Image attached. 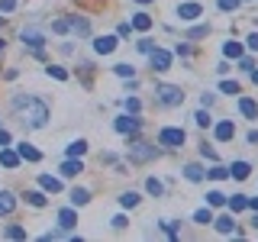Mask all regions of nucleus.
<instances>
[{"instance_id": "1", "label": "nucleus", "mask_w": 258, "mask_h": 242, "mask_svg": "<svg viewBox=\"0 0 258 242\" xmlns=\"http://www.w3.org/2000/svg\"><path fill=\"white\" fill-rule=\"evenodd\" d=\"M13 110L20 113V123L29 126V129L45 126V119H48V103L39 100V97H16V100H13Z\"/></svg>"}, {"instance_id": "2", "label": "nucleus", "mask_w": 258, "mask_h": 242, "mask_svg": "<svg viewBox=\"0 0 258 242\" xmlns=\"http://www.w3.org/2000/svg\"><path fill=\"white\" fill-rule=\"evenodd\" d=\"M184 142H187V133L177 129V126H165L158 133V145H165V149H181Z\"/></svg>"}, {"instance_id": "3", "label": "nucleus", "mask_w": 258, "mask_h": 242, "mask_svg": "<svg viewBox=\"0 0 258 242\" xmlns=\"http://www.w3.org/2000/svg\"><path fill=\"white\" fill-rule=\"evenodd\" d=\"M158 103H165V107H181L184 103V91L174 84H158Z\"/></svg>"}, {"instance_id": "4", "label": "nucleus", "mask_w": 258, "mask_h": 242, "mask_svg": "<svg viewBox=\"0 0 258 242\" xmlns=\"http://www.w3.org/2000/svg\"><path fill=\"white\" fill-rule=\"evenodd\" d=\"M23 45H29L36 55H42V45H45V36L39 29H23Z\"/></svg>"}, {"instance_id": "5", "label": "nucleus", "mask_w": 258, "mask_h": 242, "mask_svg": "<svg viewBox=\"0 0 258 242\" xmlns=\"http://www.w3.org/2000/svg\"><path fill=\"white\" fill-rule=\"evenodd\" d=\"M149 62H152L155 71H168V68H171V52H165V48H152Z\"/></svg>"}, {"instance_id": "6", "label": "nucleus", "mask_w": 258, "mask_h": 242, "mask_svg": "<svg viewBox=\"0 0 258 242\" xmlns=\"http://www.w3.org/2000/svg\"><path fill=\"white\" fill-rule=\"evenodd\" d=\"M149 158H155V145H149V142H136L133 149H129V161H149Z\"/></svg>"}, {"instance_id": "7", "label": "nucleus", "mask_w": 258, "mask_h": 242, "mask_svg": "<svg viewBox=\"0 0 258 242\" xmlns=\"http://www.w3.org/2000/svg\"><path fill=\"white\" fill-rule=\"evenodd\" d=\"M113 126H116V133H123V136H129V133H139V119H136V113H133V116H129V113H126V116H116V123H113Z\"/></svg>"}, {"instance_id": "8", "label": "nucleus", "mask_w": 258, "mask_h": 242, "mask_svg": "<svg viewBox=\"0 0 258 242\" xmlns=\"http://www.w3.org/2000/svg\"><path fill=\"white\" fill-rule=\"evenodd\" d=\"M200 13H204V7H200V4H181V7H177V16H181L184 23H194Z\"/></svg>"}, {"instance_id": "9", "label": "nucleus", "mask_w": 258, "mask_h": 242, "mask_svg": "<svg viewBox=\"0 0 258 242\" xmlns=\"http://www.w3.org/2000/svg\"><path fill=\"white\" fill-rule=\"evenodd\" d=\"M113 48H116V36H100V39H94V52H97V55H110Z\"/></svg>"}, {"instance_id": "10", "label": "nucleus", "mask_w": 258, "mask_h": 242, "mask_svg": "<svg viewBox=\"0 0 258 242\" xmlns=\"http://www.w3.org/2000/svg\"><path fill=\"white\" fill-rule=\"evenodd\" d=\"M213 226L223 232V236H229V232H236V213H226L220 220H213Z\"/></svg>"}, {"instance_id": "11", "label": "nucleus", "mask_w": 258, "mask_h": 242, "mask_svg": "<svg viewBox=\"0 0 258 242\" xmlns=\"http://www.w3.org/2000/svg\"><path fill=\"white\" fill-rule=\"evenodd\" d=\"M58 226H61V229H75V226H78V213L71 207L58 210Z\"/></svg>"}, {"instance_id": "12", "label": "nucleus", "mask_w": 258, "mask_h": 242, "mask_svg": "<svg viewBox=\"0 0 258 242\" xmlns=\"http://www.w3.org/2000/svg\"><path fill=\"white\" fill-rule=\"evenodd\" d=\"M232 136H236V126H232V119H223V123H216V139H220V142H229Z\"/></svg>"}, {"instance_id": "13", "label": "nucleus", "mask_w": 258, "mask_h": 242, "mask_svg": "<svg viewBox=\"0 0 258 242\" xmlns=\"http://www.w3.org/2000/svg\"><path fill=\"white\" fill-rule=\"evenodd\" d=\"M20 152H13V149H7V145H4V149H0V165H4V168H16V165H20Z\"/></svg>"}, {"instance_id": "14", "label": "nucleus", "mask_w": 258, "mask_h": 242, "mask_svg": "<svg viewBox=\"0 0 258 242\" xmlns=\"http://www.w3.org/2000/svg\"><path fill=\"white\" fill-rule=\"evenodd\" d=\"M81 171H84L81 158H68V161H61V174H64V177H78Z\"/></svg>"}, {"instance_id": "15", "label": "nucleus", "mask_w": 258, "mask_h": 242, "mask_svg": "<svg viewBox=\"0 0 258 242\" xmlns=\"http://www.w3.org/2000/svg\"><path fill=\"white\" fill-rule=\"evenodd\" d=\"M16 152H20V158H23V161H42V152L32 149L29 142H20V149H16Z\"/></svg>"}, {"instance_id": "16", "label": "nucleus", "mask_w": 258, "mask_h": 242, "mask_svg": "<svg viewBox=\"0 0 258 242\" xmlns=\"http://www.w3.org/2000/svg\"><path fill=\"white\" fill-rule=\"evenodd\" d=\"M16 210V197L10 191H0V216H7V213H13Z\"/></svg>"}, {"instance_id": "17", "label": "nucleus", "mask_w": 258, "mask_h": 242, "mask_svg": "<svg viewBox=\"0 0 258 242\" xmlns=\"http://www.w3.org/2000/svg\"><path fill=\"white\" fill-rule=\"evenodd\" d=\"M239 113H242V116H248V119H255L258 116V103L248 100V97H239Z\"/></svg>"}, {"instance_id": "18", "label": "nucleus", "mask_w": 258, "mask_h": 242, "mask_svg": "<svg viewBox=\"0 0 258 242\" xmlns=\"http://www.w3.org/2000/svg\"><path fill=\"white\" fill-rule=\"evenodd\" d=\"M229 174H232V177H239V181H245V177L252 174V165H248V161H232Z\"/></svg>"}, {"instance_id": "19", "label": "nucleus", "mask_w": 258, "mask_h": 242, "mask_svg": "<svg viewBox=\"0 0 258 242\" xmlns=\"http://www.w3.org/2000/svg\"><path fill=\"white\" fill-rule=\"evenodd\" d=\"M39 184H42V191H48V194H58L61 191V181H58V177H52V174H42V177H39Z\"/></svg>"}, {"instance_id": "20", "label": "nucleus", "mask_w": 258, "mask_h": 242, "mask_svg": "<svg viewBox=\"0 0 258 242\" xmlns=\"http://www.w3.org/2000/svg\"><path fill=\"white\" fill-rule=\"evenodd\" d=\"M129 26H133V29H139V32H145V29H152V16H149V13H136Z\"/></svg>"}, {"instance_id": "21", "label": "nucleus", "mask_w": 258, "mask_h": 242, "mask_svg": "<svg viewBox=\"0 0 258 242\" xmlns=\"http://www.w3.org/2000/svg\"><path fill=\"white\" fill-rule=\"evenodd\" d=\"M245 207H248V197H245V194H232V197H229V210H232V213H242Z\"/></svg>"}, {"instance_id": "22", "label": "nucleus", "mask_w": 258, "mask_h": 242, "mask_svg": "<svg viewBox=\"0 0 258 242\" xmlns=\"http://www.w3.org/2000/svg\"><path fill=\"white\" fill-rule=\"evenodd\" d=\"M71 29H75L78 36H87V32H91V23H87L84 16H71Z\"/></svg>"}, {"instance_id": "23", "label": "nucleus", "mask_w": 258, "mask_h": 242, "mask_svg": "<svg viewBox=\"0 0 258 242\" xmlns=\"http://www.w3.org/2000/svg\"><path fill=\"white\" fill-rule=\"evenodd\" d=\"M204 168H200V165H187V168H184V177H187V181H204Z\"/></svg>"}, {"instance_id": "24", "label": "nucleus", "mask_w": 258, "mask_h": 242, "mask_svg": "<svg viewBox=\"0 0 258 242\" xmlns=\"http://www.w3.org/2000/svg\"><path fill=\"white\" fill-rule=\"evenodd\" d=\"M87 200H91V194H87L84 188H75V191H71V204H75V207H84Z\"/></svg>"}, {"instance_id": "25", "label": "nucleus", "mask_w": 258, "mask_h": 242, "mask_svg": "<svg viewBox=\"0 0 258 242\" xmlns=\"http://www.w3.org/2000/svg\"><path fill=\"white\" fill-rule=\"evenodd\" d=\"M26 204H29V207H45L48 200H45L42 191H29V194H26Z\"/></svg>"}, {"instance_id": "26", "label": "nucleus", "mask_w": 258, "mask_h": 242, "mask_svg": "<svg viewBox=\"0 0 258 242\" xmlns=\"http://www.w3.org/2000/svg\"><path fill=\"white\" fill-rule=\"evenodd\" d=\"M223 52H226V58H242V45H239V42H232V39L223 45Z\"/></svg>"}, {"instance_id": "27", "label": "nucleus", "mask_w": 258, "mask_h": 242, "mask_svg": "<svg viewBox=\"0 0 258 242\" xmlns=\"http://www.w3.org/2000/svg\"><path fill=\"white\" fill-rule=\"evenodd\" d=\"M84 152H87V142H84V139H78V142L68 145V155H71V158H81Z\"/></svg>"}, {"instance_id": "28", "label": "nucleus", "mask_w": 258, "mask_h": 242, "mask_svg": "<svg viewBox=\"0 0 258 242\" xmlns=\"http://www.w3.org/2000/svg\"><path fill=\"white\" fill-rule=\"evenodd\" d=\"M207 177H213V181H223V177H229V168H223V165H213L207 171Z\"/></svg>"}, {"instance_id": "29", "label": "nucleus", "mask_w": 258, "mask_h": 242, "mask_svg": "<svg viewBox=\"0 0 258 242\" xmlns=\"http://www.w3.org/2000/svg\"><path fill=\"white\" fill-rule=\"evenodd\" d=\"M119 204H123V207H139V194H136V191H126L123 197H119Z\"/></svg>"}, {"instance_id": "30", "label": "nucleus", "mask_w": 258, "mask_h": 242, "mask_svg": "<svg viewBox=\"0 0 258 242\" xmlns=\"http://www.w3.org/2000/svg\"><path fill=\"white\" fill-rule=\"evenodd\" d=\"M207 204H210V207H223V204H226V194L210 191V194H207Z\"/></svg>"}, {"instance_id": "31", "label": "nucleus", "mask_w": 258, "mask_h": 242, "mask_svg": "<svg viewBox=\"0 0 258 242\" xmlns=\"http://www.w3.org/2000/svg\"><path fill=\"white\" fill-rule=\"evenodd\" d=\"M145 191H149V194H155V197H158V194L165 191V184H161L158 177H149V181H145Z\"/></svg>"}, {"instance_id": "32", "label": "nucleus", "mask_w": 258, "mask_h": 242, "mask_svg": "<svg viewBox=\"0 0 258 242\" xmlns=\"http://www.w3.org/2000/svg\"><path fill=\"white\" fill-rule=\"evenodd\" d=\"M4 236H7V239H26V229H23V226H7Z\"/></svg>"}, {"instance_id": "33", "label": "nucleus", "mask_w": 258, "mask_h": 242, "mask_svg": "<svg viewBox=\"0 0 258 242\" xmlns=\"http://www.w3.org/2000/svg\"><path fill=\"white\" fill-rule=\"evenodd\" d=\"M113 71H116L119 78H136V68H133V65H113Z\"/></svg>"}, {"instance_id": "34", "label": "nucleus", "mask_w": 258, "mask_h": 242, "mask_svg": "<svg viewBox=\"0 0 258 242\" xmlns=\"http://www.w3.org/2000/svg\"><path fill=\"white\" fill-rule=\"evenodd\" d=\"M194 223H200V226L213 223V213H210V210H197V213H194Z\"/></svg>"}, {"instance_id": "35", "label": "nucleus", "mask_w": 258, "mask_h": 242, "mask_svg": "<svg viewBox=\"0 0 258 242\" xmlns=\"http://www.w3.org/2000/svg\"><path fill=\"white\" fill-rule=\"evenodd\" d=\"M71 29V20H55L52 23V32H68Z\"/></svg>"}, {"instance_id": "36", "label": "nucleus", "mask_w": 258, "mask_h": 242, "mask_svg": "<svg viewBox=\"0 0 258 242\" xmlns=\"http://www.w3.org/2000/svg\"><path fill=\"white\" fill-rule=\"evenodd\" d=\"M220 91H223V94H239V84H236V81H223Z\"/></svg>"}, {"instance_id": "37", "label": "nucleus", "mask_w": 258, "mask_h": 242, "mask_svg": "<svg viewBox=\"0 0 258 242\" xmlns=\"http://www.w3.org/2000/svg\"><path fill=\"white\" fill-rule=\"evenodd\" d=\"M48 75H52V78H58V81H64V78H68V71L58 68V65H52V68H48Z\"/></svg>"}, {"instance_id": "38", "label": "nucleus", "mask_w": 258, "mask_h": 242, "mask_svg": "<svg viewBox=\"0 0 258 242\" xmlns=\"http://www.w3.org/2000/svg\"><path fill=\"white\" fill-rule=\"evenodd\" d=\"M194 123H197V126H210V113H204V110H200L197 116H194Z\"/></svg>"}, {"instance_id": "39", "label": "nucleus", "mask_w": 258, "mask_h": 242, "mask_svg": "<svg viewBox=\"0 0 258 242\" xmlns=\"http://www.w3.org/2000/svg\"><path fill=\"white\" fill-rule=\"evenodd\" d=\"M136 48H139V52H145V55H149V52H152V48H155V45H152L149 39H139V42H136Z\"/></svg>"}, {"instance_id": "40", "label": "nucleus", "mask_w": 258, "mask_h": 242, "mask_svg": "<svg viewBox=\"0 0 258 242\" xmlns=\"http://www.w3.org/2000/svg\"><path fill=\"white\" fill-rule=\"evenodd\" d=\"M236 7H239V0H220V10H226V13L236 10Z\"/></svg>"}, {"instance_id": "41", "label": "nucleus", "mask_w": 258, "mask_h": 242, "mask_svg": "<svg viewBox=\"0 0 258 242\" xmlns=\"http://www.w3.org/2000/svg\"><path fill=\"white\" fill-rule=\"evenodd\" d=\"M139 107H142V103L136 100V97H129V100H126V110H129V113H139Z\"/></svg>"}, {"instance_id": "42", "label": "nucleus", "mask_w": 258, "mask_h": 242, "mask_svg": "<svg viewBox=\"0 0 258 242\" xmlns=\"http://www.w3.org/2000/svg\"><path fill=\"white\" fill-rule=\"evenodd\" d=\"M200 152H204V155H207V158H213V161H216V158H220V155H216V149H210V145H200Z\"/></svg>"}, {"instance_id": "43", "label": "nucleus", "mask_w": 258, "mask_h": 242, "mask_svg": "<svg viewBox=\"0 0 258 242\" xmlns=\"http://www.w3.org/2000/svg\"><path fill=\"white\" fill-rule=\"evenodd\" d=\"M13 7H16V0H0V10H4V13H10Z\"/></svg>"}, {"instance_id": "44", "label": "nucleus", "mask_w": 258, "mask_h": 242, "mask_svg": "<svg viewBox=\"0 0 258 242\" xmlns=\"http://www.w3.org/2000/svg\"><path fill=\"white\" fill-rule=\"evenodd\" d=\"M239 68H242V71H252L255 65H252V58H239Z\"/></svg>"}, {"instance_id": "45", "label": "nucleus", "mask_w": 258, "mask_h": 242, "mask_svg": "<svg viewBox=\"0 0 258 242\" xmlns=\"http://www.w3.org/2000/svg\"><path fill=\"white\" fill-rule=\"evenodd\" d=\"M248 48H252V52H258V32H252V36H248Z\"/></svg>"}, {"instance_id": "46", "label": "nucleus", "mask_w": 258, "mask_h": 242, "mask_svg": "<svg viewBox=\"0 0 258 242\" xmlns=\"http://www.w3.org/2000/svg\"><path fill=\"white\" fill-rule=\"evenodd\" d=\"M4 145H10V133H7V129H0V149H4Z\"/></svg>"}, {"instance_id": "47", "label": "nucleus", "mask_w": 258, "mask_h": 242, "mask_svg": "<svg viewBox=\"0 0 258 242\" xmlns=\"http://www.w3.org/2000/svg\"><path fill=\"white\" fill-rule=\"evenodd\" d=\"M126 226V216H113V229H123Z\"/></svg>"}, {"instance_id": "48", "label": "nucleus", "mask_w": 258, "mask_h": 242, "mask_svg": "<svg viewBox=\"0 0 258 242\" xmlns=\"http://www.w3.org/2000/svg\"><path fill=\"white\" fill-rule=\"evenodd\" d=\"M129 29H133V26H129V23H123V26L116 29V36H123V39H126V36H129Z\"/></svg>"}, {"instance_id": "49", "label": "nucleus", "mask_w": 258, "mask_h": 242, "mask_svg": "<svg viewBox=\"0 0 258 242\" xmlns=\"http://www.w3.org/2000/svg\"><path fill=\"white\" fill-rule=\"evenodd\" d=\"M248 142H252V145L258 142V129H252V133H248Z\"/></svg>"}, {"instance_id": "50", "label": "nucleus", "mask_w": 258, "mask_h": 242, "mask_svg": "<svg viewBox=\"0 0 258 242\" xmlns=\"http://www.w3.org/2000/svg\"><path fill=\"white\" fill-rule=\"evenodd\" d=\"M248 207H252V210H258V197H248Z\"/></svg>"}, {"instance_id": "51", "label": "nucleus", "mask_w": 258, "mask_h": 242, "mask_svg": "<svg viewBox=\"0 0 258 242\" xmlns=\"http://www.w3.org/2000/svg\"><path fill=\"white\" fill-rule=\"evenodd\" d=\"M248 75H252V81H255V84H258V71L252 68V71H248Z\"/></svg>"}, {"instance_id": "52", "label": "nucleus", "mask_w": 258, "mask_h": 242, "mask_svg": "<svg viewBox=\"0 0 258 242\" xmlns=\"http://www.w3.org/2000/svg\"><path fill=\"white\" fill-rule=\"evenodd\" d=\"M252 226H255V229H258V210H255V220H252Z\"/></svg>"}, {"instance_id": "53", "label": "nucleus", "mask_w": 258, "mask_h": 242, "mask_svg": "<svg viewBox=\"0 0 258 242\" xmlns=\"http://www.w3.org/2000/svg\"><path fill=\"white\" fill-rule=\"evenodd\" d=\"M4 48H7V42H4V39H0V52H4Z\"/></svg>"}, {"instance_id": "54", "label": "nucleus", "mask_w": 258, "mask_h": 242, "mask_svg": "<svg viewBox=\"0 0 258 242\" xmlns=\"http://www.w3.org/2000/svg\"><path fill=\"white\" fill-rule=\"evenodd\" d=\"M136 4H152V0H136Z\"/></svg>"}, {"instance_id": "55", "label": "nucleus", "mask_w": 258, "mask_h": 242, "mask_svg": "<svg viewBox=\"0 0 258 242\" xmlns=\"http://www.w3.org/2000/svg\"><path fill=\"white\" fill-rule=\"evenodd\" d=\"M0 23H4V16H0Z\"/></svg>"}]
</instances>
